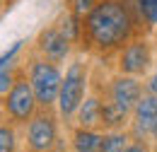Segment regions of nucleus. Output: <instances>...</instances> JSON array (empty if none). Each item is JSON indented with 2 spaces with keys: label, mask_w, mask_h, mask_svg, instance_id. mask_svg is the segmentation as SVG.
<instances>
[{
  "label": "nucleus",
  "mask_w": 157,
  "mask_h": 152,
  "mask_svg": "<svg viewBox=\"0 0 157 152\" xmlns=\"http://www.w3.org/2000/svg\"><path fill=\"white\" fill-rule=\"evenodd\" d=\"M60 116L56 109H39L24 126V152H63Z\"/></svg>",
  "instance_id": "obj_4"
},
{
  "label": "nucleus",
  "mask_w": 157,
  "mask_h": 152,
  "mask_svg": "<svg viewBox=\"0 0 157 152\" xmlns=\"http://www.w3.org/2000/svg\"><path fill=\"white\" fill-rule=\"evenodd\" d=\"M99 5V0H65V10H70L73 15H78V17H87L94 7Z\"/></svg>",
  "instance_id": "obj_16"
},
{
  "label": "nucleus",
  "mask_w": 157,
  "mask_h": 152,
  "mask_svg": "<svg viewBox=\"0 0 157 152\" xmlns=\"http://www.w3.org/2000/svg\"><path fill=\"white\" fill-rule=\"evenodd\" d=\"M147 92V87L143 85V77H133V75H116L109 77V82L104 85V97L111 99L116 106H121L126 114H133L136 104L140 101V97Z\"/></svg>",
  "instance_id": "obj_8"
},
{
  "label": "nucleus",
  "mask_w": 157,
  "mask_h": 152,
  "mask_svg": "<svg viewBox=\"0 0 157 152\" xmlns=\"http://www.w3.org/2000/svg\"><path fill=\"white\" fill-rule=\"evenodd\" d=\"M56 24H58V29L65 34V36L73 41V46L80 48V41H82V17L78 15H73L70 10H65L58 19H56Z\"/></svg>",
  "instance_id": "obj_13"
},
{
  "label": "nucleus",
  "mask_w": 157,
  "mask_h": 152,
  "mask_svg": "<svg viewBox=\"0 0 157 152\" xmlns=\"http://www.w3.org/2000/svg\"><path fill=\"white\" fill-rule=\"evenodd\" d=\"M22 48H24V39H17L10 48H5V51L0 53V70H2V68H7L10 63H15V58H17V53H20Z\"/></svg>",
  "instance_id": "obj_18"
},
{
  "label": "nucleus",
  "mask_w": 157,
  "mask_h": 152,
  "mask_svg": "<svg viewBox=\"0 0 157 152\" xmlns=\"http://www.w3.org/2000/svg\"><path fill=\"white\" fill-rule=\"evenodd\" d=\"M0 106H2V116L10 123L20 126V128H24L32 121V116L41 109L39 101H36V94H34V87H32L29 77L24 73L22 63H20V70H17V77H15L12 87L7 89V94L2 97Z\"/></svg>",
  "instance_id": "obj_5"
},
{
  "label": "nucleus",
  "mask_w": 157,
  "mask_h": 152,
  "mask_svg": "<svg viewBox=\"0 0 157 152\" xmlns=\"http://www.w3.org/2000/svg\"><path fill=\"white\" fill-rule=\"evenodd\" d=\"M123 152H155L152 147V140H143V138H133L131 142H128V147Z\"/></svg>",
  "instance_id": "obj_19"
},
{
  "label": "nucleus",
  "mask_w": 157,
  "mask_h": 152,
  "mask_svg": "<svg viewBox=\"0 0 157 152\" xmlns=\"http://www.w3.org/2000/svg\"><path fill=\"white\" fill-rule=\"evenodd\" d=\"M24 73H27L32 87H34L39 106L41 109H56L60 82H63V68L58 63L46 60V58L36 56L32 51V56L27 58V63H24Z\"/></svg>",
  "instance_id": "obj_3"
},
{
  "label": "nucleus",
  "mask_w": 157,
  "mask_h": 152,
  "mask_svg": "<svg viewBox=\"0 0 157 152\" xmlns=\"http://www.w3.org/2000/svg\"><path fill=\"white\" fill-rule=\"evenodd\" d=\"M32 51H34L36 56L46 58V60H53V63L63 65L68 58L73 56L75 46H73V41L58 29V24L53 22V24H46L44 29H39V34L34 36Z\"/></svg>",
  "instance_id": "obj_7"
},
{
  "label": "nucleus",
  "mask_w": 157,
  "mask_h": 152,
  "mask_svg": "<svg viewBox=\"0 0 157 152\" xmlns=\"http://www.w3.org/2000/svg\"><path fill=\"white\" fill-rule=\"evenodd\" d=\"M17 70H20V63H10L7 68L0 70V97L7 94V89L12 87L15 77H17Z\"/></svg>",
  "instance_id": "obj_17"
},
{
  "label": "nucleus",
  "mask_w": 157,
  "mask_h": 152,
  "mask_svg": "<svg viewBox=\"0 0 157 152\" xmlns=\"http://www.w3.org/2000/svg\"><path fill=\"white\" fill-rule=\"evenodd\" d=\"M101 104H104L101 89L90 92V94L85 97V101L80 104L73 123L75 126H85V128H101Z\"/></svg>",
  "instance_id": "obj_10"
},
{
  "label": "nucleus",
  "mask_w": 157,
  "mask_h": 152,
  "mask_svg": "<svg viewBox=\"0 0 157 152\" xmlns=\"http://www.w3.org/2000/svg\"><path fill=\"white\" fill-rule=\"evenodd\" d=\"M131 123V114H126L121 106H116L111 99L104 97L101 104V131H123Z\"/></svg>",
  "instance_id": "obj_12"
},
{
  "label": "nucleus",
  "mask_w": 157,
  "mask_h": 152,
  "mask_svg": "<svg viewBox=\"0 0 157 152\" xmlns=\"http://www.w3.org/2000/svg\"><path fill=\"white\" fill-rule=\"evenodd\" d=\"M157 126V94L145 92L140 97V101L136 104L133 114H131V123L128 131L133 138H143V140H152Z\"/></svg>",
  "instance_id": "obj_9"
},
{
  "label": "nucleus",
  "mask_w": 157,
  "mask_h": 152,
  "mask_svg": "<svg viewBox=\"0 0 157 152\" xmlns=\"http://www.w3.org/2000/svg\"><path fill=\"white\" fill-rule=\"evenodd\" d=\"M131 140H133V135H131L128 128H123V131H104L101 152H123Z\"/></svg>",
  "instance_id": "obj_15"
},
{
  "label": "nucleus",
  "mask_w": 157,
  "mask_h": 152,
  "mask_svg": "<svg viewBox=\"0 0 157 152\" xmlns=\"http://www.w3.org/2000/svg\"><path fill=\"white\" fill-rule=\"evenodd\" d=\"M101 142H104L101 128L75 126L70 133V150L73 152H101Z\"/></svg>",
  "instance_id": "obj_11"
},
{
  "label": "nucleus",
  "mask_w": 157,
  "mask_h": 152,
  "mask_svg": "<svg viewBox=\"0 0 157 152\" xmlns=\"http://www.w3.org/2000/svg\"><path fill=\"white\" fill-rule=\"evenodd\" d=\"M20 126L10 123L5 116L0 118V152H20Z\"/></svg>",
  "instance_id": "obj_14"
},
{
  "label": "nucleus",
  "mask_w": 157,
  "mask_h": 152,
  "mask_svg": "<svg viewBox=\"0 0 157 152\" xmlns=\"http://www.w3.org/2000/svg\"><path fill=\"white\" fill-rule=\"evenodd\" d=\"M145 87H147V92L157 94V60H155V73H152V75H150V80L145 82Z\"/></svg>",
  "instance_id": "obj_20"
},
{
  "label": "nucleus",
  "mask_w": 157,
  "mask_h": 152,
  "mask_svg": "<svg viewBox=\"0 0 157 152\" xmlns=\"http://www.w3.org/2000/svg\"><path fill=\"white\" fill-rule=\"evenodd\" d=\"M155 44L147 34L131 39L116 53V73L133 77H145L155 65Z\"/></svg>",
  "instance_id": "obj_6"
},
{
  "label": "nucleus",
  "mask_w": 157,
  "mask_h": 152,
  "mask_svg": "<svg viewBox=\"0 0 157 152\" xmlns=\"http://www.w3.org/2000/svg\"><path fill=\"white\" fill-rule=\"evenodd\" d=\"M145 32L147 29L133 0H99V5L82 19V41L78 51L109 58Z\"/></svg>",
  "instance_id": "obj_1"
},
{
  "label": "nucleus",
  "mask_w": 157,
  "mask_h": 152,
  "mask_svg": "<svg viewBox=\"0 0 157 152\" xmlns=\"http://www.w3.org/2000/svg\"><path fill=\"white\" fill-rule=\"evenodd\" d=\"M152 147H155V152H157V126H155V133H152Z\"/></svg>",
  "instance_id": "obj_21"
},
{
  "label": "nucleus",
  "mask_w": 157,
  "mask_h": 152,
  "mask_svg": "<svg viewBox=\"0 0 157 152\" xmlns=\"http://www.w3.org/2000/svg\"><path fill=\"white\" fill-rule=\"evenodd\" d=\"M90 82H92L90 60L82 56H75L63 70V82H60L58 101H56V111H58L60 121L73 123L80 104L90 94Z\"/></svg>",
  "instance_id": "obj_2"
}]
</instances>
